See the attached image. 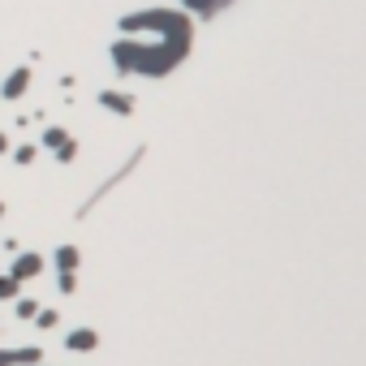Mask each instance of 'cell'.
Returning a JSON list of instances; mask_svg holds the SVG:
<instances>
[{
  "instance_id": "277c9868",
  "label": "cell",
  "mask_w": 366,
  "mask_h": 366,
  "mask_svg": "<svg viewBox=\"0 0 366 366\" xmlns=\"http://www.w3.org/2000/svg\"><path fill=\"white\" fill-rule=\"evenodd\" d=\"M43 349L39 345H22V349H0V366H39Z\"/></svg>"
},
{
  "instance_id": "7a4b0ae2",
  "label": "cell",
  "mask_w": 366,
  "mask_h": 366,
  "mask_svg": "<svg viewBox=\"0 0 366 366\" xmlns=\"http://www.w3.org/2000/svg\"><path fill=\"white\" fill-rule=\"evenodd\" d=\"M52 155H57V160L61 164H69L74 160V155H78V138L69 134V130H61V125H52V130H43V138H39Z\"/></svg>"
},
{
  "instance_id": "5bb4252c",
  "label": "cell",
  "mask_w": 366,
  "mask_h": 366,
  "mask_svg": "<svg viewBox=\"0 0 366 366\" xmlns=\"http://www.w3.org/2000/svg\"><path fill=\"white\" fill-rule=\"evenodd\" d=\"M13 160H18V164H30V160H35V147H18Z\"/></svg>"
},
{
  "instance_id": "6da1fadb",
  "label": "cell",
  "mask_w": 366,
  "mask_h": 366,
  "mask_svg": "<svg viewBox=\"0 0 366 366\" xmlns=\"http://www.w3.org/2000/svg\"><path fill=\"white\" fill-rule=\"evenodd\" d=\"M190 47H194V18L185 9L151 5L121 18V35L113 39L108 57L121 74L168 78L177 65H185Z\"/></svg>"
},
{
  "instance_id": "2e32d148",
  "label": "cell",
  "mask_w": 366,
  "mask_h": 366,
  "mask_svg": "<svg viewBox=\"0 0 366 366\" xmlns=\"http://www.w3.org/2000/svg\"><path fill=\"white\" fill-rule=\"evenodd\" d=\"M0 216H5V202H0Z\"/></svg>"
},
{
  "instance_id": "8992f818",
  "label": "cell",
  "mask_w": 366,
  "mask_h": 366,
  "mask_svg": "<svg viewBox=\"0 0 366 366\" xmlns=\"http://www.w3.org/2000/svg\"><path fill=\"white\" fill-rule=\"evenodd\" d=\"M65 349H69V353H95V349H99V332H95V328H74V332L65 336Z\"/></svg>"
},
{
  "instance_id": "7c38bea8",
  "label": "cell",
  "mask_w": 366,
  "mask_h": 366,
  "mask_svg": "<svg viewBox=\"0 0 366 366\" xmlns=\"http://www.w3.org/2000/svg\"><path fill=\"white\" fill-rule=\"evenodd\" d=\"M39 315V302H30V297H18V319H35Z\"/></svg>"
},
{
  "instance_id": "4fadbf2b",
  "label": "cell",
  "mask_w": 366,
  "mask_h": 366,
  "mask_svg": "<svg viewBox=\"0 0 366 366\" xmlns=\"http://www.w3.org/2000/svg\"><path fill=\"white\" fill-rule=\"evenodd\" d=\"M57 289H61V293L69 297V293L78 289V272H61V280H57Z\"/></svg>"
},
{
  "instance_id": "52a82bcc",
  "label": "cell",
  "mask_w": 366,
  "mask_h": 366,
  "mask_svg": "<svg viewBox=\"0 0 366 366\" xmlns=\"http://www.w3.org/2000/svg\"><path fill=\"white\" fill-rule=\"evenodd\" d=\"M30 91V69L22 65V69H13L9 78H5V86H0V95H5V99H22Z\"/></svg>"
},
{
  "instance_id": "ba28073f",
  "label": "cell",
  "mask_w": 366,
  "mask_h": 366,
  "mask_svg": "<svg viewBox=\"0 0 366 366\" xmlns=\"http://www.w3.org/2000/svg\"><path fill=\"white\" fill-rule=\"evenodd\" d=\"M181 5L194 13V18H216V13H224L233 0H181Z\"/></svg>"
},
{
  "instance_id": "9a60e30c",
  "label": "cell",
  "mask_w": 366,
  "mask_h": 366,
  "mask_svg": "<svg viewBox=\"0 0 366 366\" xmlns=\"http://www.w3.org/2000/svg\"><path fill=\"white\" fill-rule=\"evenodd\" d=\"M9 151V134H0V155H5Z\"/></svg>"
},
{
  "instance_id": "5b68a950",
  "label": "cell",
  "mask_w": 366,
  "mask_h": 366,
  "mask_svg": "<svg viewBox=\"0 0 366 366\" xmlns=\"http://www.w3.org/2000/svg\"><path fill=\"white\" fill-rule=\"evenodd\" d=\"M99 108H108V113H117V117H130L138 103H134V95H125V91H99Z\"/></svg>"
},
{
  "instance_id": "3957f363",
  "label": "cell",
  "mask_w": 366,
  "mask_h": 366,
  "mask_svg": "<svg viewBox=\"0 0 366 366\" xmlns=\"http://www.w3.org/2000/svg\"><path fill=\"white\" fill-rule=\"evenodd\" d=\"M9 276H13L18 285H26V280L43 276V258H39L35 250H18V254H13V263H9Z\"/></svg>"
},
{
  "instance_id": "8fae6325",
  "label": "cell",
  "mask_w": 366,
  "mask_h": 366,
  "mask_svg": "<svg viewBox=\"0 0 366 366\" xmlns=\"http://www.w3.org/2000/svg\"><path fill=\"white\" fill-rule=\"evenodd\" d=\"M30 324H39V328L47 332V328H57V324H61V315H57V310H39V315H35Z\"/></svg>"
},
{
  "instance_id": "30bf717a",
  "label": "cell",
  "mask_w": 366,
  "mask_h": 366,
  "mask_svg": "<svg viewBox=\"0 0 366 366\" xmlns=\"http://www.w3.org/2000/svg\"><path fill=\"white\" fill-rule=\"evenodd\" d=\"M18 297H22V285L5 272V276H0V302H18Z\"/></svg>"
},
{
  "instance_id": "9c48e42d",
  "label": "cell",
  "mask_w": 366,
  "mask_h": 366,
  "mask_svg": "<svg viewBox=\"0 0 366 366\" xmlns=\"http://www.w3.org/2000/svg\"><path fill=\"white\" fill-rule=\"evenodd\" d=\"M52 263H57V272H78V263H82V250H78V246H57Z\"/></svg>"
}]
</instances>
